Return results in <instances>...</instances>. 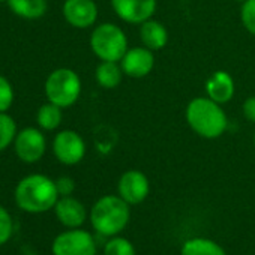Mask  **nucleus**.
I'll return each instance as SVG.
<instances>
[{"instance_id":"nucleus-1","label":"nucleus","mask_w":255,"mask_h":255,"mask_svg":"<svg viewBox=\"0 0 255 255\" xmlns=\"http://www.w3.org/2000/svg\"><path fill=\"white\" fill-rule=\"evenodd\" d=\"M191 129L201 138L216 140L224 135L228 128V117L222 105L210 98H194L185 111Z\"/></svg>"},{"instance_id":"nucleus-2","label":"nucleus","mask_w":255,"mask_h":255,"mask_svg":"<svg viewBox=\"0 0 255 255\" xmlns=\"http://www.w3.org/2000/svg\"><path fill=\"white\" fill-rule=\"evenodd\" d=\"M15 204L27 213H44L54 209L60 198L56 180L44 174H29L21 179L14 192Z\"/></svg>"},{"instance_id":"nucleus-3","label":"nucleus","mask_w":255,"mask_h":255,"mask_svg":"<svg viewBox=\"0 0 255 255\" xmlns=\"http://www.w3.org/2000/svg\"><path fill=\"white\" fill-rule=\"evenodd\" d=\"M131 210L120 195L101 197L90 210V222L101 236H116L129 222Z\"/></svg>"},{"instance_id":"nucleus-4","label":"nucleus","mask_w":255,"mask_h":255,"mask_svg":"<svg viewBox=\"0 0 255 255\" xmlns=\"http://www.w3.org/2000/svg\"><path fill=\"white\" fill-rule=\"evenodd\" d=\"M90 48L101 62H120L129 48L125 30L114 23L98 24L90 35Z\"/></svg>"},{"instance_id":"nucleus-5","label":"nucleus","mask_w":255,"mask_h":255,"mask_svg":"<svg viewBox=\"0 0 255 255\" xmlns=\"http://www.w3.org/2000/svg\"><path fill=\"white\" fill-rule=\"evenodd\" d=\"M44 89L48 102H53L60 108H68L72 107L81 95V80L75 71L59 68L47 77Z\"/></svg>"},{"instance_id":"nucleus-6","label":"nucleus","mask_w":255,"mask_h":255,"mask_svg":"<svg viewBox=\"0 0 255 255\" xmlns=\"http://www.w3.org/2000/svg\"><path fill=\"white\" fill-rule=\"evenodd\" d=\"M51 252L53 255H96V242L89 231L69 228L53 240Z\"/></svg>"},{"instance_id":"nucleus-7","label":"nucleus","mask_w":255,"mask_h":255,"mask_svg":"<svg viewBox=\"0 0 255 255\" xmlns=\"http://www.w3.org/2000/svg\"><path fill=\"white\" fill-rule=\"evenodd\" d=\"M14 150L20 161L26 164H35L42 159L47 150V140L41 129L24 128L14 140Z\"/></svg>"},{"instance_id":"nucleus-8","label":"nucleus","mask_w":255,"mask_h":255,"mask_svg":"<svg viewBox=\"0 0 255 255\" xmlns=\"http://www.w3.org/2000/svg\"><path fill=\"white\" fill-rule=\"evenodd\" d=\"M86 141L83 137L72 131H60L53 140V153L59 162L65 165H75L86 156Z\"/></svg>"},{"instance_id":"nucleus-9","label":"nucleus","mask_w":255,"mask_h":255,"mask_svg":"<svg viewBox=\"0 0 255 255\" xmlns=\"http://www.w3.org/2000/svg\"><path fill=\"white\" fill-rule=\"evenodd\" d=\"M114 14L128 24H143L153 18L158 0H111Z\"/></svg>"},{"instance_id":"nucleus-10","label":"nucleus","mask_w":255,"mask_h":255,"mask_svg":"<svg viewBox=\"0 0 255 255\" xmlns=\"http://www.w3.org/2000/svg\"><path fill=\"white\" fill-rule=\"evenodd\" d=\"M150 191V183L147 176L140 170H128L122 174L117 183L119 195L129 204L143 203Z\"/></svg>"},{"instance_id":"nucleus-11","label":"nucleus","mask_w":255,"mask_h":255,"mask_svg":"<svg viewBox=\"0 0 255 255\" xmlns=\"http://www.w3.org/2000/svg\"><path fill=\"white\" fill-rule=\"evenodd\" d=\"M62 14L66 23L75 29H89L98 21V5L95 0H65Z\"/></svg>"},{"instance_id":"nucleus-12","label":"nucleus","mask_w":255,"mask_h":255,"mask_svg":"<svg viewBox=\"0 0 255 255\" xmlns=\"http://www.w3.org/2000/svg\"><path fill=\"white\" fill-rule=\"evenodd\" d=\"M120 66L123 74L131 78H144L155 68V56L153 51L143 47L128 48L125 56L120 60Z\"/></svg>"},{"instance_id":"nucleus-13","label":"nucleus","mask_w":255,"mask_h":255,"mask_svg":"<svg viewBox=\"0 0 255 255\" xmlns=\"http://www.w3.org/2000/svg\"><path fill=\"white\" fill-rule=\"evenodd\" d=\"M54 213L59 222L68 228H80L87 218L84 204L72 195L60 197L54 206Z\"/></svg>"},{"instance_id":"nucleus-14","label":"nucleus","mask_w":255,"mask_h":255,"mask_svg":"<svg viewBox=\"0 0 255 255\" xmlns=\"http://www.w3.org/2000/svg\"><path fill=\"white\" fill-rule=\"evenodd\" d=\"M204 89H206L207 98L224 105L233 99L234 92H236V84H234L233 77L227 71L219 69L210 74V77L204 83Z\"/></svg>"},{"instance_id":"nucleus-15","label":"nucleus","mask_w":255,"mask_h":255,"mask_svg":"<svg viewBox=\"0 0 255 255\" xmlns=\"http://www.w3.org/2000/svg\"><path fill=\"white\" fill-rule=\"evenodd\" d=\"M140 39L146 48L152 51H159L167 47L170 36L167 27L161 21L150 18L140 24Z\"/></svg>"},{"instance_id":"nucleus-16","label":"nucleus","mask_w":255,"mask_h":255,"mask_svg":"<svg viewBox=\"0 0 255 255\" xmlns=\"http://www.w3.org/2000/svg\"><path fill=\"white\" fill-rule=\"evenodd\" d=\"M123 69L120 66V62H101L96 66L95 71V78L98 84L102 89H116L120 86L123 80Z\"/></svg>"},{"instance_id":"nucleus-17","label":"nucleus","mask_w":255,"mask_h":255,"mask_svg":"<svg viewBox=\"0 0 255 255\" xmlns=\"http://www.w3.org/2000/svg\"><path fill=\"white\" fill-rule=\"evenodd\" d=\"M11 11L26 20H38L47 12V0H8Z\"/></svg>"},{"instance_id":"nucleus-18","label":"nucleus","mask_w":255,"mask_h":255,"mask_svg":"<svg viewBox=\"0 0 255 255\" xmlns=\"http://www.w3.org/2000/svg\"><path fill=\"white\" fill-rule=\"evenodd\" d=\"M182 255H227V254L224 248L216 242L203 237H195L183 243Z\"/></svg>"},{"instance_id":"nucleus-19","label":"nucleus","mask_w":255,"mask_h":255,"mask_svg":"<svg viewBox=\"0 0 255 255\" xmlns=\"http://www.w3.org/2000/svg\"><path fill=\"white\" fill-rule=\"evenodd\" d=\"M62 110L59 105L53 104V102H47L44 105L39 107L38 110V114H36V122H38V126L44 131H54L60 126L62 123V119H63V114H62Z\"/></svg>"},{"instance_id":"nucleus-20","label":"nucleus","mask_w":255,"mask_h":255,"mask_svg":"<svg viewBox=\"0 0 255 255\" xmlns=\"http://www.w3.org/2000/svg\"><path fill=\"white\" fill-rule=\"evenodd\" d=\"M17 132L15 120L8 113H0V152L14 143Z\"/></svg>"},{"instance_id":"nucleus-21","label":"nucleus","mask_w":255,"mask_h":255,"mask_svg":"<svg viewBox=\"0 0 255 255\" xmlns=\"http://www.w3.org/2000/svg\"><path fill=\"white\" fill-rule=\"evenodd\" d=\"M104 255H135V248L123 237H113L105 243Z\"/></svg>"},{"instance_id":"nucleus-22","label":"nucleus","mask_w":255,"mask_h":255,"mask_svg":"<svg viewBox=\"0 0 255 255\" xmlns=\"http://www.w3.org/2000/svg\"><path fill=\"white\" fill-rule=\"evenodd\" d=\"M240 20L243 27L255 36V0H245L242 3Z\"/></svg>"},{"instance_id":"nucleus-23","label":"nucleus","mask_w":255,"mask_h":255,"mask_svg":"<svg viewBox=\"0 0 255 255\" xmlns=\"http://www.w3.org/2000/svg\"><path fill=\"white\" fill-rule=\"evenodd\" d=\"M14 234V221L9 212L0 206V246L5 245Z\"/></svg>"},{"instance_id":"nucleus-24","label":"nucleus","mask_w":255,"mask_h":255,"mask_svg":"<svg viewBox=\"0 0 255 255\" xmlns=\"http://www.w3.org/2000/svg\"><path fill=\"white\" fill-rule=\"evenodd\" d=\"M14 102V89L8 78L0 75V113H6Z\"/></svg>"},{"instance_id":"nucleus-25","label":"nucleus","mask_w":255,"mask_h":255,"mask_svg":"<svg viewBox=\"0 0 255 255\" xmlns=\"http://www.w3.org/2000/svg\"><path fill=\"white\" fill-rule=\"evenodd\" d=\"M56 188L60 197H68V195H72L75 189V182L68 176H62L56 180Z\"/></svg>"},{"instance_id":"nucleus-26","label":"nucleus","mask_w":255,"mask_h":255,"mask_svg":"<svg viewBox=\"0 0 255 255\" xmlns=\"http://www.w3.org/2000/svg\"><path fill=\"white\" fill-rule=\"evenodd\" d=\"M242 111H243V116L248 122L255 123V96H249L245 99Z\"/></svg>"},{"instance_id":"nucleus-27","label":"nucleus","mask_w":255,"mask_h":255,"mask_svg":"<svg viewBox=\"0 0 255 255\" xmlns=\"http://www.w3.org/2000/svg\"><path fill=\"white\" fill-rule=\"evenodd\" d=\"M236 2H239V3H243V2H245V0H236Z\"/></svg>"},{"instance_id":"nucleus-28","label":"nucleus","mask_w":255,"mask_h":255,"mask_svg":"<svg viewBox=\"0 0 255 255\" xmlns=\"http://www.w3.org/2000/svg\"><path fill=\"white\" fill-rule=\"evenodd\" d=\"M2 2H8V0H0V3H2Z\"/></svg>"},{"instance_id":"nucleus-29","label":"nucleus","mask_w":255,"mask_h":255,"mask_svg":"<svg viewBox=\"0 0 255 255\" xmlns=\"http://www.w3.org/2000/svg\"><path fill=\"white\" fill-rule=\"evenodd\" d=\"M254 146H255V134H254Z\"/></svg>"}]
</instances>
